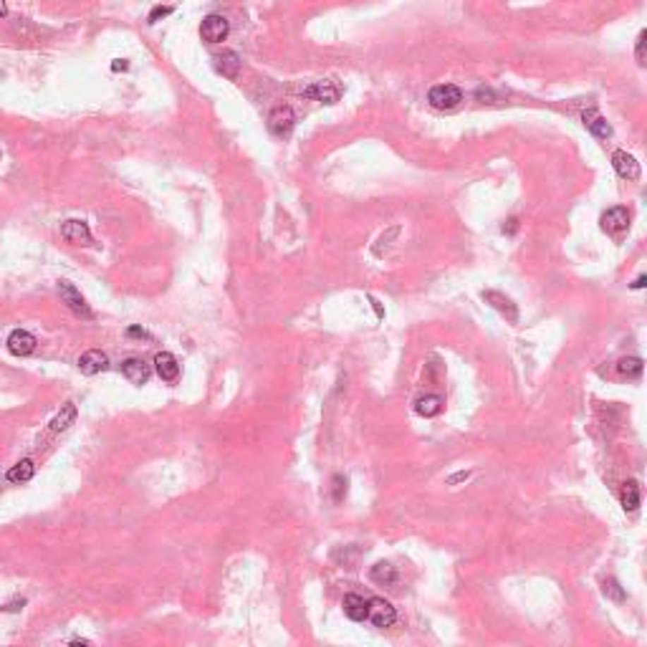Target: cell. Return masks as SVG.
Returning <instances> with one entry per match:
<instances>
[{"label":"cell","mask_w":647,"mask_h":647,"mask_svg":"<svg viewBox=\"0 0 647 647\" xmlns=\"http://www.w3.org/2000/svg\"><path fill=\"white\" fill-rule=\"evenodd\" d=\"M629 225V212L624 207H610V210L602 215V228L612 236H617L622 230H627Z\"/></svg>","instance_id":"cell-15"},{"label":"cell","mask_w":647,"mask_h":647,"mask_svg":"<svg viewBox=\"0 0 647 647\" xmlns=\"http://www.w3.org/2000/svg\"><path fill=\"white\" fill-rule=\"evenodd\" d=\"M6 346L13 357H28L36 351V337L30 332H23V329H16V332L8 334Z\"/></svg>","instance_id":"cell-6"},{"label":"cell","mask_w":647,"mask_h":647,"mask_svg":"<svg viewBox=\"0 0 647 647\" xmlns=\"http://www.w3.org/2000/svg\"><path fill=\"white\" fill-rule=\"evenodd\" d=\"M619 501H622L624 511H637L640 508V483L637 480H627L619 490Z\"/></svg>","instance_id":"cell-20"},{"label":"cell","mask_w":647,"mask_h":647,"mask_svg":"<svg viewBox=\"0 0 647 647\" xmlns=\"http://www.w3.org/2000/svg\"><path fill=\"white\" fill-rule=\"evenodd\" d=\"M230 33V25L223 16H207L202 23H200V36L207 43H223Z\"/></svg>","instance_id":"cell-5"},{"label":"cell","mask_w":647,"mask_h":647,"mask_svg":"<svg viewBox=\"0 0 647 647\" xmlns=\"http://www.w3.org/2000/svg\"><path fill=\"white\" fill-rule=\"evenodd\" d=\"M344 615L354 622H364L367 619V599L359 594H346L344 597Z\"/></svg>","instance_id":"cell-17"},{"label":"cell","mask_w":647,"mask_h":647,"mask_svg":"<svg viewBox=\"0 0 647 647\" xmlns=\"http://www.w3.org/2000/svg\"><path fill=\"white\" fill-rule=\"evenodd\" d=\"M23 605H25V599H16V602H11V605L0 607V612H18V610H23Z\"/></svg>","instance_id":"cell-28"},{"label":"cell","mask_w":647,"mask_h":647,"mask_svg":"<svg viewBox=\"0 0 647 647\" xmlns=\"http://www.w3.org/2000/svg\"><path fill=\"white\" fill-rule=\"evenodd\" d=\"M442 410V399L437 394H425L415 402V412L423 415V418H435L437 412Z\"/></svg>","instance_id":"cell-22"},{"label":"cell","mask_w":647,"mask_h":647,"mask_svg":"<svg viewBox=\"0 0 647 647\" xmlns=\"http://www.w3.org/2000/svg\"><path fill=\"white\" fill-rule=\"evenodd\" d=\"M71 645H91L89 640H71Z\"/></svg>","instance_id":"cell-35"},{"label":"cell","mask_w":647,"mask_h":647,"mask_svg":"<svg viewBox=\"0 0 647 647\" xmlns=\"http://www.w3.org/2000/svg\"><path fill=\"white\" fill-rule=\"evenodd\" d=\"M155 372L159 375V380L175 382L177 377H180V364H177L175 354H169V351H159L157 357H155Z\"/></svg>","instance_id":"cell-13"},{"label":"cell","mask_w":647,"mask_h":647,"mask_svg":"<svg viewBox=\"0 0 647 647\" xmlns=\"http://www.w3.org/2000/svg\"><path fill=\"white\" fill-rule=\"evenodd\" d=\"M61 238L71 246H91V230L84 220H66L61 225Z\"/></svg>","instance_id":"cell-7"},{"label":"cell","mask_w":647,"mask_h":647,"mask_svg":"<svg viewBox=\"0 0 647 647\" xmlns=\"http://www.w3.org/2000/svg\"><path fill=\"white\" fill-rule=\"evenodd\" d=\"M369 576H372V581L382 584V587H392L394 581H397V569L389 562H377L375 567L369 569Z\"/></svg>","instance_id":"cell-18"},{"label":"cell","mask_w":647,"mask_h":647,"mask_svg":"<svg viewBox=\"0 0 647 647\" xmlns=\"http://www.w3.org/2000/svg\"><path fill=\"white\" fill-rule=\"evenodd\" d=\"M483 301L490 303V306H493L498 314L506 316L511 324H516V321H519V309H516V303L511 301L508 296H503V294H498V291H483Z\"/></svg>","instance_id":"cell-11"},{"label":"cell","mask_w":647,"mask_h":647,"mask_svg":"<svg viewBox=\"0 0 647 647\" xmlns=\"http://www.w3.org/2000/svg\"><path fill=\"white\" fill-rule=\"evenodd\" d=\"M303 94L309 99H316V102H321V104H334V102H339V97H341V89H339V84L334 79H324V81H316L314 86H309Z\"/></svg>","instance_id":"cell-9"},{"label":"cell","mask_w":647,"mask_h":647,"mask_svg":"<svg viewBox=\"0 0 647 647\" xmlns=\"http://www.w3.org/2000/svg\"><path fill=\"white\" fill-rule=\"evenodd\" d=\"M33 473H36V466H33V460L30 458H23L20 463H16V466L8 471L6 478L11 480V483H28L30 478H33Z\"/></svg>","instance_id":"cell-19"},{"label":"cell","mask_w":647,"mask_h":647,"mask_svg":"<svg viewBox=\"0 0 647 647\" xmlns=\"http://www.w3.org/2000/svg\"><path fill=\"white\" fill-rule=\"evenodd\" d=\"M212 64L218 68V73H223L225 79H238V71H241V56L236 51H223V54L212 56Z\"/></svg>","instance_id":"cell-16"},{"label":"cell","mask_w":647,"mask_h":647,"mask_svg":"<svg viewBox=\"0 0 647 647\" xmlns=\"http://www.w3.org/2000/svg\"><path fill=\"white\" fill-rule=\"evenodd\" d=\"M169 13H172V6H157L150 13V23H157L159 18H167Z\"/></svg>","instance_id":"cell-27"},{"label":"cell","mask_w":647,"mask_h":647,"mask_svg":"<svg viewBox=\"0 0 647 647\" xmlns=\"http://www.w3.org/2000/svg\"><path fill=\"white\" fill-rule=\"evenodd\" d=\"M332 490H334V501L341 503L346 496V478L344 476H334L332 478Z\"/></svg>","instance_id":"cell-25"},{"label":"cell","mask_w":647,"mask_h":647,"mask_svg":"<svg viewBox=\"0 0 647 647\" xmlns=\"http://www.w3.org/2000/svg\"><path fill=\"white\" fill-rule=\"evenodd\" d=\"M79 369H81V375L94 377V375H99V372H104V369H109V357H107L102 349H89L79 357Z\"/></svg>","instance_id":"cell-10"},{"label":"cell","mask_w":647,"mask_h":647,"mask_svg":"<svg viewBox=\"0 0 647 647\" xmlns=\"http://www.w3.org/2000/svg\"><path fill=\"white\" fill-rule=\"evenodd\" d=\"M294 124H296V114H294V109L286 107V104L276 107V109L268 114V129H271V134L281 137V140L294 132Z\"/></svg>","instance_id":"cell-4"},{"label":"cell","mask_w":647,"mask_h":647,"mask_svg":"<svg viewBox=\"0 0 647 647\" xmlns=\"http://www.w3.org/2000/svg\"><path fill=\"white\" fill-rule=\"evenodd\" d=\"M111 68H114V71H124V68H127V61H114V66Z\"/></svg>","instance_id":"cell-32"},{"label":"cell","mask_w":647,"mask_h":647,"mask_svg":"<svg viewBox=\"0 0 647 647\" xmlns=\"http://www.w3.org/2000/svg\"><path fill=\"white\" fill-rule=\"evenodd\" d=\"M127 337H137V339H152L150 334H147L145 329H140V327H129V329H127Z\"/></svg>","instance_id":"cell-29"},{"label":"cell","mask_w":647,"mask_h":647,"mask_svg":"<svg viewBox=\"0 0 647 647\" xmlns=\"http://www.w3.org/2000/svg\"><path fill=\"white\" fill-rule=\"evenodd\" d=\"M121 375L127 377L132 385H145L147 380H150L152 369L150 364L145 362V359H137V357H129L121 362Z\"/></svg>","instance_id":"cell-12"},{"label":"cell","mask_w":647,"mask_h":647,"mask_svg":"<svg viewBox=\"0 0 647 647\" xmlns=\"http://www.w3.org/2000/svg\"><path fill=\"white\" fill-rule=\"evenodd\" d=\"M645 43H647V30H642L637 36V64L645 66Z\"/></svg>","instance_id":"cell-26"},{"label":"cell","mask_w":647,"mask_h":647,"mask_svg":"<svg viewBox=\"0 0 647 647\" xmlns=\"http://www.w3.org/2000/svg\"><path fill=\"white\" fill-rule=\"evenodd\" d=\"M367 619L375 624V627L385 629V627H392V624L397 622V612H394V607L389 605L387 599L375 597V599H367Z\"/></svg>","instance_id":"cell-2"},{"label":"cell","mask_w":647,"mask_h":647,"mask_svg":"<svg viewBox=\"0 0 647 647\" xmlns=\"http://www.w3.org/2000/svg\"><path fill=\"white\" fill-rule=\"evenodd\" d=\"M428 102L433 109L448 111V109H455V107L463 102V91H460L455 84H437L430 89Z\"/></svg>","instance_id":"cell-1"},{"label":"cell","mask_w":647,"mask_h":647,"mask_svg":"<svg viewBox=\"0 0 647 647\" xmlns=\"http://www.w3.org/2000/svg\"><path fill=\"white\" fill-rule=\"evenodd\" d=\"M73 420H76V405H73V402H66V405L61 407L59 415L51 420V433H64L68 425H73Z\"/></svg>","instance_id":"cell-21"},{"label":"cell","mask_w":647,"mask_h":647,"mask_svg":"<svg viewBox=\"0 0 647 647\" xmlns=\"http://www.w3.org/2000/svg\"><path fill=\"white\" fill-rule=\"evenodd\" d=\"M612 167H615V172H617L622 180H640V162H637L629 152L624 150H617L615 155H612Z\"/></svg>","instance_id":"cell-8"},{"label":"cell","mask_w":647,"mask_h":647,"mask_svg":"<svg viewBox=\"0 0 647 647\" xmlns=\"http://www.w3.org/2000/svg\"><path fill=\"white\" fill-rule=\"evenodd\" d=\"M617 372L622 377H640L642 375V359L640 357H624V359H619Z\"/></svg>","instance_id":"cell-23"},{"label":"cell","mask_w":647,"mask_h":647,"mask_svg":"<svg viewBox=\"0 0 647 647\" xmlns=\"http://www.w3.org/2000/svg\"><path fill=\"white\" fill-rule=\"evenodd\" d=\"M8 16V3L6 0H0V18H6Z\"/></svg>","instance_id":"cell-33"},{"label":"cell","mask_w":647,"mask_h":647,"mask_svg":"<svg viewBox=\"0 0 647 647\" xmlns=\"http://www.w3.org/2000/svg\"><path fill=\"white\" fill-rule=\"evenodd\" d=\"M645 281H647L645 276H640V279H637L635 284H632V289H645Z\"/></svg>","instance_id":"cell-34"},{"label":"cell","mask_w":647,"mask_h":647,"mask_svg":"<svg viewBox=\"0 0 647 647\" xmlns=\"http://www.w3.org/2000/svg\"><path fill=\"white\" fill-rule=\"evenodd\" d=\"M471 478V473L468 471H460V473H455V476H450L448 478V485H455V483H460V480H468Z\"/></svg>","instance_id":"cell-30"},{"label":"cell","mask_w":647,"mask_h":647,"mask_svg":"<svg viewBox=\"0 0 647 647\" xmlns=\"http://www.w3.org/2000/svg\"><path fill=\"white\" fill-rule=\"evenodd\" d=\"M602 589H605L607 597H612L615 602H622V599H624V592H622V587H619V581H617V579H605Z\"/></svg>","instance_id":"cell-24"},{"label":"cell","mask_w":647,"mask_h":647,"mask_svg":"<svg viewBox=\"0 0 647 647\" xmlns=\"http://www.w3.org/2000/svg\"><path fill=\"white\" fill-rule=\"evenodd\" d=\"M516 228H519V220H508V225H503V233H516Z\"/></svg>","instance_id":"cell-31"},{"label":"cell","mask_w":647,"mask_h":647,"mask_svg":"<svg viewBox=\"0 0 647 647\" xmlns=\"http://www.w3.org/2000/svg\"><path fill=\"white\" fill-rule=\"evenodd\" d=\"M59 296H61V301L71 309V314L81 316V319H91V316H94L89 309V303H86V298L79 294V289L73 284H68V281H59Z\"/></svg>","instance_id":"cell-3"},{"label":"cell","mask_w":647,"mask_h":647,"mask_svg":"<svg viewBox=\"0 0 647 647\" xmlns=\"http://www.w3.org/2000/svg\"><path fill=\"white\" fill-rule=\"evenodd\" d=\"M581 119H584V127L589 129V132L597 137V140H610L612 137V127L610 121L605 119V116L599 114L597 109H587L584 114H581Z\"/></svg>","instance_id":"cell-14"}]
</instances>
